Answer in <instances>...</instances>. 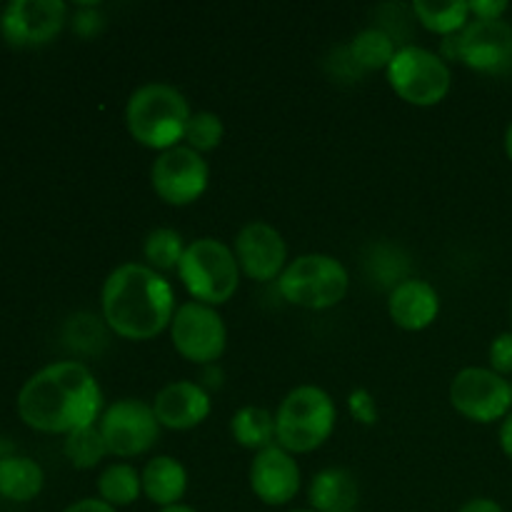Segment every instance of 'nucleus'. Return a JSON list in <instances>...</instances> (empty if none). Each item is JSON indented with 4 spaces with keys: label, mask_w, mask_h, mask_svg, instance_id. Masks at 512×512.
<instances>
[{
    "label": "nucleus",
    "mask_w": 512,
    "mask_h": 512,
    "mask_svg": "<svg viewBox=\"0 0 512 512\" xmlns=\"http://www.w3.org/2000/svg\"><path fill=\"white\" fill-rule=\"evenodd\" d=\"M348 512H360V510H348Z\"/></svg>",
    "instance_id": "nucleus-40"
},
{
    "label": "nucleus",
    "mask_w": 512,
    "mask_h": 512,
    "mask_svg": "<svg viewBox=\"0 0 512 512\" xmlns=\"http://www.w3.org/2000/svg\"><path fill=\"white\" fill-rule=\"evenodd\" d=\"M458 512H503V508H500V503H495V500L490 498H473Z\"/></svg>",
    "instance_id": "nucleus-34"
},
{
    "label": "nucleus",
    "mask_w": 512,
    "mask_h": 512,
    "mask_svg": "<svg viewBox=\"0 0 512 512\" xmlns=\"http://www.w3.org/2000/svg\"><path fill=\"white\" fill-rule=\"evenodd\" d=\"M348 50L353 55L355 65L363 73H368V70H388L395 53H398V45H395V38L388 30L368 28L350 40Z\"/></svg>",
    "instance_id": "nucleus-22"
},
{
    "label": "nucleus",
    "mask_w": 512,
    "mask_h": 512,
    "mask_svg": "<svg viewBox=\"0 0 512 512\" xmlns=\"http://www.w3.org/2000/svg\"><path fill=\"white\" fill-rule=\"evenodd\" d=\"M490 370L498 375H512V333H500L490 343Z\"/></svg>",
    "instance_id": "nucleus-29"
},
{
    "label": "nucleus",
    "mask_w": 512,
    "mask_h": 512,
    "mask_svg": "<svg viewBox=\"0 0 512 512\" xmlns=\"http://www.w3.org/2000/svg\"><path fill=\"white\" fill-rule=\"evenodd\" d=\"M348 405L355 420H360L363 425H375V420H378V405H375L373 395L368 390H355V393H350Z\"/></svg>",
    "instance_id": "nucleus-30"
},
{
    "label": "nucleus",
    "mask_w": 512,
    "mask_h": 512,
    "mask_svg": "<svg viewBox=\"0 0 512 512\" xmlns=\"http://www.w3.org/2000/svg\"><path fill=\"white\" fill-rule=\"evenodd\" d=\"M250 488L265 505H288L300 490V468L293 455L280 445L260 450L250 465Z\"/></svg>",
    "instance_id": "nucleus-15"
},
{
    "label": "nucleus",
    "mask_w": 512,
    "mask_h": 512,
    "mask_svg": "<svg viewBox=\"0 0 512 512\" xmlns=\"http://www.w3.org/2000/svg\"><path fill=\"white\" fill-rule=\"evenodd\" d=\"M185 290L203 305H223L240 285V265L233 250L215 238H198L185 248L178 268Z\"/></svg>",
    "instance_id": "nucleus-5"
},
{
    "label": "nucleus",
    "mask_w": 512,
    "mask_h": 512,
    "mask_svg": "<svg viewBox=\"0 0 512 512\" xmlns=\"http://www.w3.org/2000/svg\"><path fill=\"white\" fill-rule=\"evenodd\" d=\"M223 135V120L215 113H210V110H198V113L190 115L183 140L188 143V148L198 150V153L203 155L218 148V145L223 143Z\"/></svg>",
    "instance_id": "nucleus-27"
},
{
    "label": "nucleus",
    "mask_w": 512,
    "mask_h": 512,
    "mask_svg": "<svg viewBox=\"0 0 512 512\" xmlns=\"http://www.w3.org/2000/svg\"><path fill=\"white\" fill-rule=\"evenodd\" d=\"M190 105L178 88L165 83L140 85L128 100L125 123L130 135L150 150H165L180 145L190 120Z\"/></svg>",
    "instance_id": "nucleus-3"
},
{
    "label": "nucleus",
    "mask_w": 512,
    "mask_h": 512,
    "mask_svg": "<svg viewBox=\"0 0 512 512\" xmlns=\"http://www.w3.org/2000/svg\"><path fill=\"white\" fill-rule=\"evenodd\" d=\"M98 428L108 445V453L115 458H135V455L148 453L160 438V423L155 418L153 405L135 398L110 405L100 418Z\"/></svg>",
    "instance_id": "nucleus-9"
},
{
    "label": "nucleus",
    "mask_w": 512,
    "mask_h": 512,
    "mask_svg": "<svg viewBox=\"0 0 512 512\" xmlns=\"http://www.w3.org/2000/svg\"><path fill=\"white\" fill-rule=\"evenodd\" d=\"M505 153H508V158L512 160V123H510L508 133H505Z\"/></svg>",
    "instance_id": "nucleus-36"
},
{
    "label": "nucleus",
    "mask_w": 512,
    "mask_h": 512,
    "mask_svg": "<svg viewBox=\"0 0 512 512\" xmlns=\"http://www.w3.org/2000/svg\"><path fill=\"white\" fill-rule=\"evenodd\" d=\"M510 390H512V383H510Z\"/></svg>",
    "instance_id": "nucleus-41"
},
{
    "label": "nucleus",
    "mask_w": 512,
    "mask_h": 512,
    "mask_svg": "<svg viewBox=\"0 0 512 512\" xmlns=\"http://www.w3.org/2000/svg\"><path fill=\"white\" fill-rule=\"evenodd\" d=\"M233 253L238 258L240 270L258 283H270L288 268V245H285L283 235L263 220H255V223L240 228Z\"/></svg>",
    "instance_id": "nucleus-14"
},
{
    "label": "nucleus",
    "mask_w": 512,
    "mask_h": 512,
    "mask_svg": "<svg viewBox=\"0 0 512 512\" xmlns=\"http://www.w3.org/2000/svg\"><path fill=\"white\" fill-rule=\"evenodd\" d=\"M413 15L423 28L430 33L440 35H455L470 23V5L463 0H453V3H430V0H415Z\"/></svg>",
    "instance_id": "nucleus-23"
},
{
    "label": "nucleus",
    "mask_w": 512,
    "mask_h": 512,
    "mask_svg": "<svg viewBox=\"0 0 512 512\" xmlns=\"http://www.w3.org/2000/svg\"><path fill=\"white\" fill-rule=\"evenodd\" d=\"M230 433H233L235 443L243 445V448L255 450H268L275 445V415L268 413L265 408H240L238 413L230 420Z\"/></svg>",
    "instance_id": "nucleus-21"
},
{
    "label": "nucleus",
    "mask_w": 512,
    "mask_h": 512,
    "mask_svg": "<svg viewBox=\"0 0 512 512\" xmlns=\"http://www.w3.org/2000/svg\"><path fill=\"white\" fill-rule=\"evenodd\" d=\"M450 405L475 423L505 420L512 408L510 383L490 368H465L450 383Z\"/></svg>",
    "instance_id": "nucleus-10"
},
{
    "label": "nucleus",
    "mask_w": 512,
    "mask_h": 512,
    "mask_svg": "<svg viewBox=\"0 0 512 512\" xmlns=\"http://www.w3.org/2000/svg\"><path fill=\"white\" fill-rule=\"evenodd\" d=\"M500 448L512 460V410L505 415L503 425H500Z\"/></svg>",
    "instance_id": "nucleus-35"
},
{
    "label": "nucleus",
    "mask_w": 512,
    "mask_h": 512,
    "mask_svg": "<svg viewBox=\"0 0 512 512\" xmlns=\"http://www.w3.org/2000/svg\"><path fill=\"white\" fill-rule=\"evenodd\" d=\"M388 83L405 103L430 108L450 93L453 75L438 53L418 45H403L388 68Z\"/></svg>",
    "instance_id": "nucleus-7"
},
{
    "label": "nucleus",
    "mask_w": 512,
    "mask_h": 512,
    "mask_svg": "<svg viewBox=\"0 0 512 512\" xmlns=\"http://www.w3.org/2000/svg\"><path fill=\"white\" fill-rule=\"evenodd\" d=\"M65 458L73 463V468L78 470H90L100 463L108 453V445H105L103 433H100L98 425H88V428H80L75 433L65 435L63 445Z\"/></svg>",
    "instance_id": "nucleus-26"
},
{
    "label": "nucleus",
    "mask_w": 512,
    "mask_h": 512,
    "mask_svg": "<svg viewBox=\"0 0 512 512\" xmlns=\"http://www.w3.org/2000/svg\"><path fill=\"white\" fill-rule=\"evenodd\" d=\"M103 320L125 340H150L170 328L175 315V293L158 270L143 263L118 265L105 278Z\"/></svg>",
    "instance_id": "nucleus-2"
},
{
    "label": "nucleus",
    "mask_w": 512,
    "mask_h": 512,
    "mask_svg": "<svg viewBox=\"0 0 512 512\" xmlns=\"http://www.w3.org/2000/svg\"><path fill=\"white\" fill-rule=\"evenodd\" d=\"M45 475L35 460L23 455H3L0 458V498L13 503H30L43 490Z\"/></svg>",
    "instance_id": "nucleus-20"
},
{
    "label": "nucleus",
    "mask_w": 512,
    "mask_h": 512,
    "mask_svg": "<svg viewBox=\"0 0 512 512\" xmlns=\"http://www.w3.org/2000/svg\"><path fill=\"white\" fill-rule=\"evenodd\" d=\"M173 348L195 365H213L223 358L228 345V330L215 308L203 303H183L170 323Z\"/></svg>",
    "instance_id": "nucleus-8"
},
{
    "label": "nucleus",
    "mask_w": 512,
    "mask_h": 512,
    "mask_svg": "<svg viewBox=\"0 0 512 512\" xmlns=\"http://www.w3.org/2000/svg\"><path fill=\"white\" fill-rule=\"evenodd\" d=\"M510 318H512V305H510Z\"/></svg>",
    "instance_id": "nucleus-39"
},
{
    "label": "nucleus",
    "mask_w": 512,
    "mask_h": 512,
    "mask_svg": "<svg viewBox=\"0 0 512 512\" xmlns=\"http://www.w3.org/2000/svg\"><path fill=\"white\" fill-rule=\"evenodd\" d=\"M143 480V495L150 503L160 505V508H173L180 505L185 490H188V473L183 465L170 455H158L150 460L140 473Z\"/></svg>",
    "instance_id": "nucleus-18"
},
{
    "label": "nucleus",
    "mask_w": 512,
    "mask_h": 512,
    "mask_svg": "<svg viewBox=\"0 0 512 512\" xmlns=\"http://www.w3.org/2000/svg\"><path fill=\"white\" fill-rule=\"evenodd\" d=\"M470 5V15H475L473 20H503L508 3L505 0H473Z\"/></svg>",
    "instance_id": "nucleus-32"
},
{
    "label": "nucleus",
    "mask_w": 512,
    "mask_h": 512,
    "mask_svg": "<svg viewBox=\"0 0 512 512\" xmlns=\"http://www.w3.org/2000/svg\"><path fill=\"white\" fill-rule=\"evenodd\" d=\"M103 410V390L83 363H53L38 370L18 393V413L28 428L70 435L95 425Z\"/></svg>",
    "instance_id": "nucleus-1"
},
{
    "label": "nucleus",
    "mask_w": 512,
    "mask_h": 512,
    "mask_svg": "<svg viewBox=\"0 0 512 512\" xmlns=\"http://www.w3.org/2000/svg\"><path fill=\"white\" fill-rule=\"evenodd\" d=\"M188 245L183 243V235L173 228L150 230L143 243V255L148 260V268L158 270L160 275L168 270H178L183 263V255Z\"/></svg>",
    "instance_id": "nucleus-25"
},
{
    "label": "nucleus",
    "mask_w": 512,
    "mask_h": 512,
    "mask_svg": "<svg viewBox=\"0 0 512 512\" xmlns=\"http://www.w3.org/2000/svg\"><path fill=\"white\" fill-rule=\"evenodd\" d=\"M460 63L483 75L512 70V25L505 20H470L460 30Z\"/></svg>",
    "instance_id": "nucleus-13"
},
{
    "label": "nucleus",
    "mask_w": 512,
    "mask_h": 512,
    "mask_svg": "<svg viewBox=\"0 0 512 512\" xmlns=\"http://www.w3.org/2000/svg\"><path fill=\"white\" fill-rule=\"evenodd\" d=\"M103 15L98 13V8L95 5H83V8L78 10V15H75L73 20V30L78 35H83V38H93L95 33H100L103 30Z\"/></svg>",
    "instance_id": "nucleus-31"
},
{
    "label": "nucleus",
    "mask_w": 512,
    "mask_h": 512,
    "mask_svg": "<svg viewBox=\"0 0 512 512\" xmlns=\"http://www.w3.org/2000/svg\"><path fill=\"white\" fill-rule=\"evenodd\" d=\"M293 512H315V510H293Z\"/></svg>",
    "instance_id": "nucleus-38"
},
{
    "label": "nucleus",
    "mask_w": 512,
    "mask_h": 512,
    "mask_svg": "<svg viewBox=\"0 0 512 512\" xmlns=\"http://www.w3.org/2000/svg\"><path fill=\"white\" fill-rule=\"evenodd\" d=\"M155 418L160 428L170 430H190L198 428L210 415V395L205 393L203 385L190 383V380H178L170 383L155 395L153 400Z\"/></svg>",
    "instance_id": "nucleus-16"
},
{
    "label": "nucleus",
    "mask_w": 512,
    "mask_h": 512,
    "mask_svg": "<svg viewBox=\"0 0 512 512\" xmlns=\"http://www.w3.org/2000/svg\"><path fill=\"white\" fill-rule=\"evenodd\" d=\"M68 340L73 348L83 350V353H98V350H103L108 335H105V328L98 323V318L78 315V318L70 320Z\"/></svg>",
    "instance_id": "nucleus-28"
},
{
    "label": "nucleus",
    "mask_w": 512,
    "mask_h": 512,
    "mask_svg": "<svg viewBox=\"0 0 512 512\" xmlns=\"http://www.w3.org/2000/svg\"><path fill=\"white\" fill-rule=\"evenodd\" d=\"M63 512H118L113 508V505L103 503L100 498H85V500H78V503L68 505Z\"/></svg>",
    "instance_id": "nucleus-33"
},
{
    "label": "nucleus",
    "mask_w": 512,
    "mask_h": 512,
    "mask_svg": "<svg viewBox=\"0 0 512 512\" xmlns=\"http://www.w3.org/2000/svg\"><path fill=\"white\" fill-rule=\"evenodd\" d=\"M160 512H198V510L188 508V505H173V508H163Z\"/></svg>",
    "instance_id": "nucleus-37"
},
{
    "label": "nucleus",
    "mask_w": 512,
    "mask_h": 512,
    "mask_svg": "<svg viewBox=\"0 0 512 512\" xmlns=\"http://www.w3.org/2000/svg\"><path fill=\"white\" fill-rule=\"evenodd\" d=\"M388 313L393 323L403 330H425L435 323L440 313L438 290L430 283L410 278L390 290Z\"/></svg>",
    "instance_id": "nucleus-17"
},
{
    "label": "nucleus",
    "mask_w": 512,
    "mask_h": 512,
    "mask_svg": "<svg viewBox=\"0 0 512 512\" xmlns=\"http://www.w3.org/2000/svg\"><path fill=\"white\" fill-rule=\"evenodd\" d=\"M143 493V480H140L138 470L128 463H115L103 470L98 478V495L103 503L118 508H128Z\"/></svg>",
    "instance_id": "nucleus-24"
},
{
    "label": "nucleus",
    "mask_w": 512,
    "mask_h": 512,
    "mask_svg": "<svg viewBox=\"0 0 512 512\" xmlns=\"http://www.w3.org/2000/svg\"><path fill=\"white\" fill-rule=\"evenodd\" d=\"M350 275L340 260L325 253L295 258L278 278V290L290 305L308 310L335 308L348 295Z\"/></svg>",
    "instance_id": "nucleus-6"
},
{
    "label": "nucleus",
    "mask_w": 512,
    "mask_h": 512,
    "mask_svg": "<svg viewBox=\"0 0 512 512\" xmlns=\"http://www.w3.org/2000/svg\"><path fill=\"white\" fill-rule=\"evenodd\" d=\"M310 510L315 512H348L355 510L360 498L358 480L343 468L320 470L308 490Z\"/></svg>",
    "instance_id": "nucleus-19"
},
{
    "label": "nucleus",
    "mask_w": 512,
    "mask_h": 512,
    "mask_svg": "<svg viewBox=\"0 0 512 512\" xmlns=\"http://www.w3.org/2000/svg\"><path fill=\"white\" fill-rule=\"evenodd\" d=\"M68 5L60 0H13L0 13V33L10 45H45L63 30Z\"/></svg>",
    "instance_id": "nucleus-12"
},
{
    "label": "nucleus",
    "mask_w": 512,
    "mask_h": 512,
    "mask_svg": "<svg viewBox=\"0 0 512 512\" xmlns=\"http://www.w3.org/2000/svg\"><path fill=\"white\" fill-rule=\"evenodd\" d=\"M210 168L198 150L175 145L158 155L150 170L155 195L168 205H190L208 190Z\"/></svg>",
    "instance_id": "nucleus-11"
},
{
    "label": "nucleus",
    "mask_w": 512,
    "mask_h": 512,
    "mask_svg": "<svg viewBox=\"0 0 512 512\" xmlns=\"http://www.w3.org/2000/svg\"><path fill=\"white\" fill-rule=\"evenodd\" d=\"M335 428V403L323 388L300 385L290 390L275 413V438L283 450L313 453Z\"/></svg>",
    "instance_id": "nucleus-4"
}]
</instances>
